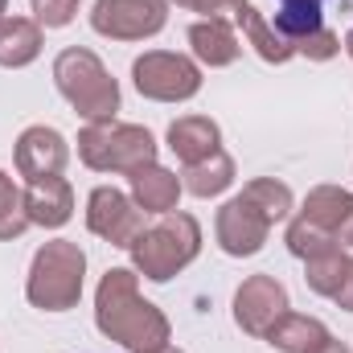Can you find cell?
<instances>
[{"label": "cell", "mask_w": 353, "mask_h": 353, "mask_svg": "<svg viewBox=\"0 0 353 353\" xmlns=\"http://www.w3.org/2000/svg\"><path fill=\"white\" fill-rule=\"evenodd\" d=\"M296 54H304L308 62H329V58H337V54H341V37L325 25V29H316L312 37H304V41L296 46Z\"/></svg>", "instance_id": "obj_26"}, {"label": "cell", "mask_w": 353, "mask_h": 353, "mask_svg": "<svg viewBox=\"0 0 353 353\" xmlns=\"http://www.w3.org/2000/svg\"><path fill=\"white\" fill-rule=\"evenodd\" d=\"M173 4H176V8H185V12L230 17V25H239V29H243L247 46H255V54L263 58L267 66H283V62H292V58H296V46H292V41H283V37L267 25L251 0H173Z\"/></svg>", "instance_id": "obj_7"}, {"label": "cell", "mask_w": 353, "mask_h": 353, "mask_svg": "<svg viewBox=\"0 0 353 353\" xmlns=\"http://www.w3.org/2000/svg\"><path fill=\"white\" fill-rule=\"evenodd\" d=\"M350 271H353V255L345 247H333V251H325V255L304 259V283H308L316 296L337 300L341 288L350 283Z\"/></svg>", "instance_id": "obj_20"}, {"label": "cell", "mask_w": 353, "mask_h": 353, "mask_svg": "<svg viewBox=\"0 0 353 353\" xmlns=\"http://www.w3.org/2000/svg\"><path fill=\"white\" fill-rule=\"evenodd\" d=\"M300 218L321 226L325 234H333L345 251L353 247V193L341 185H316L308 189L304 205H300Z\"/></svg>", "instance_id": "obj_13"}, {"label": "cell", "mask_w": 353, "mask_h": 353, "mask_svg": "<svg viewBox=\"0 0 353 353\" xmlns=\"http://www.w3.org/2000/svg\"><path fill=\"white\" fill-rule=\"evenodd\" d=\"M144 218H148V214L132 201V193H123V189H115V185H99V189H90V197H87V230L90 234H99L103 243L128 251V247L136 243V234L148 226Z\"/></svg>", "instance_id": "obj_9"}, {"label": "cell", "mask_w": 353, "mask_h": 353, "mask_svg": "<svg viewBox=\"0 0 353 353\" xmlns=\"http://www.w3.org/2000/svg\"><path fill=\"white\" fill-rule=\"evenodd\" d=\"M21 205V189L12 185V176L0 169V214H8V210H17Z\"/></svg>", "instance_id": "obj_28"}, {"label": "cell", "mask_w": 353, "mask_h": 353, "mask_svg": "<svg viewBox=\"0 0 353 353\" xmlns=\"http://www.w3.org/2000/svg\"><path fill=\"white\" fill-rule=\"evenodd\" d=\"M243 197H251V201L263 210L271 226H275V222H288L292 210H296L292 189H288L283 181H275V176H255V181H247V185H243Z\"/></svg>", "instance_id": "obj_22"}, {"label": "cell", "mask_w": 353, "mask_h": 353, "mask_svg": "<svg viewBox=\"0 0 353 353\" xmlns=\"http://www.w3.org/2000/svg\"><path fill=\"white\" fill-rule=\"evenodd\" d=\"M312 353H353V350L345 345V341H337V337H329V341H325L321 350H312Z\"/></svg>", "instance_id": "obj_30"}, {"label": "cell", "mask_w": 353, "mask_h": 353, "mask_svg": "<svg viewBox=\"0 0 353 353\" xmlns=\"http://www.w3.org/2000/svg\"><path fill=\"white\" fill-rule=\"evenodd\" d=\"M292 312V300H288V288L275 279V275H247L234 292V325L247 333V337H267L271 325Z\"/></svg>", "instance_id": "obj_10"}, {"label": "cell", "mask_w": 353, "mask_h": 353, "mask_svg": "<svg viewBox=\"0 0 353 353\" xmlns=\"http://www.w3.org/2000/svg\"><path fill=\"white\" fill-rule=\"evenodd\" d=\"M128 185H132V201L144 210V214H173L176 201H181V193H185V185H181V176L173 169H165V165H144V169H136V173L128 176Z\"/></svg>", "instance_id": "obj_17"}, {"label": "cell", "mask_w": 353, "mask_h": 353, "mask_svg": "<svg viewBox=\"0 0 353 353\" xmlns=\"http://www.w3.org/2000/svg\"><path fill=\"white\" fill-rule=\"evenodd\" d=\"M337 308L353 312V271H350V283H345V288H341V296H337Z\"/></svg>", "instance_id": "obj_29"}, {"label": "cell", "mask_w": 353, "mask_h": 353, "mask_svg": "<svg viewBox=\"0 0 353 353\" xmlns=\"http://www.w3.org/2000/svg\"><path fill=\"white\" fill-rule=\"evenodd\" d=\"M94 325L107 341L128 353H157L173 341L169 316L140 296V275L132 267H111L94 288Z\"/></svg>", "instance_id": "obj_1"}, {"label": "cell", "mask_w": 353, "mask_h": 353, "mask_svg": "<svg viewBox=\"0 0 353 353\" xmlns=\"http://www.w3.org/2000/svg\"><path fill=\"white\" fill-rule=\"evenodd\" d=\"M283 243H288V251L296 255V259H312V255H325V251H333V247H341L333 234H325L321 226H312V222H304L300 214L288 222V234H283Z\"/></svg>", "instance_id": "obj_24"}, {"label": "cell", "mask_w": 353, "mask_h": 353, "mask_svg": "<svg viewBox=\"0 0 353 353\" xmlns=\"http://www.w3.org/2000/svg\"><path fill=\"white\" fill-rule=\"evenodd\" d=\"M132 267L152 279V283H169L173 275H181L185 267L201 255V222L185 210L161 214L157 222H148L136 243L128 247Z\"/></svg>", "instance_id": "obj_2"}, {"label": "cell", "mask_w": 353, "mask_h": 353, "mask_svg": "<svg viewBox=\"0 0 353 353\" xmlns=\"http://www.w3.org/2000/svg\"><path fill=\"white\" fill-rule=\"evenodd\" d=\"M329 337H333V333L325 329V321H316V316H308V312H283V316L271 325V333H267L263 341L279 353H312V350H321Z\"/></svg>", "instance_id": "obj_19"}, {"label": "cell", "mask_w": 353, "mask_h": 353, "mask_svg": "<svg viewBox=\"0 0 353 353\" xmlns=\"http://www.w3.org/2000/svg\"><path fill=\"white\" fill-rule=\"evenodd\" d=\"M25 230H29V214H25V201H21L17 210L0 214V243H12V239H21Z\"/></svg>", "instance_id": "obj_27"}, {"label": "cell", "mask_w": 353, "mask_h": 353, "mask_svg": "<svg viewBox=\"0 0 353 353\" xmlns=\"http://www.w3.org/2000/svg\"><path fill=\"white\" fill-rule=\"evenodd\" d=\"M33 4V21L41 29H66L79 17V0H29Z\"/></svg>", "instance_id": "obj_25"}, {"label": "cell", "mask_w": 353, "mask_h": 353, "mask_svg": "<svg viewBox=\"0 0 353 353\" xmlns=\"http://www.w3.org/2000/svg\"><path fill=\"white\" fill-rule=\"evenodd\" d=\"M29 226L41 230H62L74 218V189L66 176H46V181H29V189L21 193Z\"/></svg>", "instance_id": "obj_14"}, {"label": "cell", "mask_w": 353, "mask_h": 353, "mask_svg": "<svg viewBox=\"0 0 353 353\" xmlns=\"http://www.w3.org/2000/svg\"><path fill=\"white\" fill-rule=\"evenodd\" d=\"M283 4H321V0H283Z\"/></svg>", "instance_id": "obj_32"}, {"label": "cell", "mask_w": 353, "mask_h": 353, "mask_svg": "<svg viewBox=\"0 0 353 353\" xmlns=\"http://www.w3.org/2000/svg\"><path fill=\"white\" fill-rule=\"evenodd\" d=\"M46 29L33 17H0V66L4 70H25L41 58Z\"/></svg>", "instance_id": "obj_18"}, {"label": "cell", "mask_w": 353, "mask_h": 353, "mask_svg": "<svg viewBox=\"0 0 353 353\" xmlns=\"http://www.w3.org/2000/svg\"><path fill=\"white\" fill-rule=\"evenodd\" d=\"M181 185H185V193H193V197H218V193H226L230 185H234V161H230V152H210L205 161H197V165H185V176H181Z\"/></svg>", "instance_id": "obj_21"}, {"label": "cell", "mask_w": 353, "mask_h": 353, "mask_svg": "<svg viewBox=\"0 0 353 353\" xmlns=\"http://www.w3.org/2000/svg\"><path fill=\"white\" fill-rule=\"evenodd\" d=\"M189 50L201 66L210 70H222V66H234L243 58V41L234 33V25L226 17H201L189 25Z\"/></svg>", "instance_id": "obj_15"}, {"label": "cell", "mask_w": 353, "mask_h": 353, "mask_svg": "<svg viewBox=\"0 0 353 353\" xmlns=\"http://www.w3.org/2000/svg\"><path fill=\"white\" fill-rule=\"evenodd\" d=\"M4 8H8V0H0V17H8V12H4Z\"/></svg>", "instance_id": "obj_34"}, {"label": "cell", "mask_w": 353, "mask_h": 353, "mask_svg": "<svg viewBox=\"0 0 353 353\" xmlns=\"http://www.w3.org/2000/svg\"><path fill=\"white\" fill-rule=\"evenodd\" d=\"M157 353H185V350H176V345H165V350H157Z\"/></svg>", "instance_id": "obj_33"}, {"label": "cell", "mask_w": 353, "mask_h": 353, "mask_svg": "<svg viewBox=\"0 0 353 353\" xmlns=\"http://www.w3.org/2000/svg\"><path fill=\"white\" fill-rule=\"evenodd\" d=\"M271 29H275L283 41L300 46L304 37H312L316 29H325V12H321V4H283V8L275 12Z\"/></svg>", "instance_id": "obj_23"}, {"label": "cell", "mask_w": 353, "mask_h": 353, "mask_svg": "<svg viewBox=\"0 0 353 353\" xmlns=\"http://www.w3.org/2000/svg\"><path fill=\"white\" fill-rule=\"evenodd\" d=\"M345 54H350V58H353V29H350V33H345Z\"/></svg>", "instance_id": "obj_31"}, {"label": "cell", "mask_w": 353, "mask_h": 353, "mask_svg": "<svg viewBox=\"0 0 353 353\" xmlns=\"http://www.w3.org/2000/svg\"><path fill=\"white\" fill-rule=\"evenodd\" d=\"M132 83L152 103H189L201 90V66L173 50H144L132 62Z\"/></svg>", "instance_id": "obj_6"}, {"label": "cell", "mask_w": 353, "mask_h": 353, "mask_svg": "<svg viewBox=\"0 0 353 353\" xmlns=\"http://www.w3.org/2000/svg\"><path fill=\"white\" fill-rule=\"evenodd\" d=\"M54 87L87 123L115 119L119 111V83L111 79L103 58L87 46H66L54 58Z\"/></svg>", "instance_id": "obj_4"}, {"label": "cell", "mask_w": 353, "mask_h": 353, "mask_svg": "<svg viewBox=\"0 0 353 353\" xmlns=\"http://www.w3.org/2000/svg\"><path fill=\"white\" fill-rule=\"evenodd\" d=\"M169 25V0H94L90 29L111 41H148Z\"/></svg>", "instance_id": "obj_8"}, {"label": "cell", "mask_w": 353, "mask_h": 353, "mask_svg": "<svg viewBox=\"0 0 353 353\" xmlns=\"http://www.w3.org/2000/svg\"><path fill=\"white\" fill-rule=\"evenodd\" d=\"M83 283H87V251L70 239H50L46 247H37L29 263L25 296L41 312H70L83 300Z\"/></svg>", "instance_id": "obj_3"}, {"label": "cell", "mask_w": 353, "mask_h": 353, "mask_svg": "<svg viewBox=\"0 0 353 353\" xmlns=\"http://www.w3.org/2000/svg\"><path fill=\"white\" fill-rule=\"evenodd\" d=\"M214 234H218V247L230 255V259H251L267 247V234H271V222L267 214L243 193H234L218 218H214Z\"/></svg>", "instance_id": "obj_11"}, {"label": "cell", "mask_w": 353, "mask_h": 353, "mask_svg": "<svg viewBox=\"0 0 353 353\" xmlns=\"http://www.w3.org/2000/svg\"><path fill=\"white\" fill-rule=\"evenodd\" d=\"M165 140H169V152L181 165H197V161H205L210 152L222 148V128L210 115H181V119L169 123Z\"/></svg>", "instance_id": "obj_16"}, {"label": "cell", "mask_w": 353, "mask_h": 353, "mask_svg": "<svg viewBox=\"0 0 353 353\" xmlns=\"http://www.w3.org/2000/svg\"><path fill=\"white\" fill-rule=\"evenodd\" d=\"M12 161H17V173L25 181H46V176H62L66 161H70V144L58 128H46V123H33L17 136V148H12Z\"/></svg>", "instance_id": "obj_12"}, {"label": "cell", "mask_w": 353, "mask_h": 353, "mask_svg": "<svg viewBox=\"0 0 353 353\" xmlns=\"http://www.w3.org/2000/svg\"><path fill=\"white\" fill-rule=\"evenodd\" d=\"M79 161L94 173L132 176L136 169L157 161V136L144 123H123V119L87 123L79 132Z\"/></svg>", "instance_id": "obj_5"}]
</instances>
